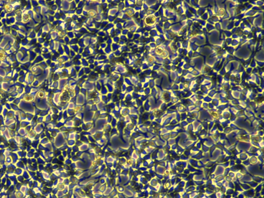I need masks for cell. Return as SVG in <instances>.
<instances>
[{"instance_id": "obj_1", "label": "cell", "mask_w": 264, "mask_h": 198, "mask_svg": "<svg viewBox=\"0 0 264 198\" xmlns=\"http://www.w3.org/2000/svg\"><path fill=\"white\" fill-rule=\"evenodd\" d=\"M145 22L146 24H147L149 25H152L155 23L156 18L153 16H150L146 18Z\"/></svg>"}]
</instances>
